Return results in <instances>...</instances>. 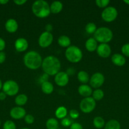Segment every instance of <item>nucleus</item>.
<instances>
[{"label":"nucleus","instance_id":"nucleus-39","mask_svg":"<svg viewBox=\"0 0 129 129\" xmlns=\"http://www.w3.org/2000/svg\"><path fill=\"white\" fill-rule=\"evenodd\" d=\"M27 0H15L13 1L14 3L16 4V5H18V6H22V5H24L27 3Z\"/></svg>","mask_w":129,"mask_h":129},{"label":"nucleus","instance_id":"nucleus-45","mask_svg":"<svg viewBox=\"0 0 129 129\" xmlns=\"http://www.w3.org/2000/svg\"><path fill=\"white\" fill-rule=\"evenodd\" d=\"M3 83H2V81H1V79H0V90H1V89H2V88H3Z\"/></svg>","mask_w":129,"mask_h":129},{"label":"nucleus","instance_id":"nucleus-31","mask_svg":"<svg viewBox=\"0 0 129 129\" xmlns=\"http://www.w3.org/2000/svg\"><path fill=\"white\" fill-rule=\"evenodd\" d=\"M3 129H16V127L15 123L14 122L11 120H6V122L4 123L3 127Z\"/></svg>","mask_w":129,"mask_h":129},{"label":"nucleus","instance_id":"nucleus-37","mask_svg":"<svg viewBox=\"0 0 129 129\" xmlns=\"http://www.w3.org/2000/svg\"><path fill=\"white\" fill-rule=\"evenodd\" d=\"M5 47H6V42L4 39L0 37V52H2L5 49Z\"/></svg>","mask_w":129,"mask_h":129},{"label":"nucleus","instance_id":"nucleus-29","mask_svg":"<svg viewBox=\"0 0 129 129\" xmlns=\"http://www.w3.org/2000/svg\"><path fill=\"white\" fill-rule=\"evenodd\" d=\"M96 30H97L96 25L93 22L88 23L85 27V30L88 34H94Z\"/></svg>","mask_w":129,"mask_h":129},{"label":"nucleus","instance_id":"nucleus-16","mask_svg":"<svg viewBox=\"0 0 129 129\" xmlns=\"http://www.w3.org/2000/svg\"><path fill=\"white\" fill-rule=\"evenodd\" d=\"M111 62L114 65L118 67H122L126 63V59L124 55L122 54H119V53H116V54H114L113 55L111 56Z\"/></svg>","mask_w":129,"mask_h":129},{"label":"nucleus","instance_id":"nucleus-28","mask_svg":"<svg viewBox=\"0 0 129 129\" xmlns=\"http://www.w3.org/2000/svg\"><path fill=\"white\" fill-rule=\"evenodd\" d=\"M92 98L95 101H100L104 98V93L103 91L101 89H96L94 91H93L92 92Z\"/></svg>","mask_w":129,"mask_h":129},{"label":"nucleus","instance_id":"nucleus-42","mask_svg":"<svg viewBox=\"0 0 129 129\" xmlns=\"http://www.w3.org/2000/svg\"><path fill=\"white\" fill-rule=\"evenodd\" d=\"M6 94L3 91L0 92V101H3L6 99Z\"/></svg>","mask_w":129,"mask_h":129},{"label":"nucleus","instance_id":"nucleus-27","mask_svg":"<svg viewBox=\"0 0 129 129\" xmlns=\"http://www.w3.org/2000/svg\"><path fill=\"white\" fill-rule=\"evenodd\" d=\"M47 129H58L59 128V122L56 118H50L46 123Z\"/></svg>","mask_w":129,"mask_h":129},{"label":"nucleus","instance_id":"nucleus-40","mask_svg":"<svg viewBox=\"0 0 129 129\" xmlns=\"http://www.w3.org/2000/svg\"><path fill=\"white\" fill-rule=\"evenodd\" d=\"M53 25L51 24H47L45 26V30L46 31H48V32H51V31L53 30Z\"/></svg>","mask_w":129,"mask_h":129},{"label":"nucleus","instance_id":"nucleus-12","mask_svg":"<svg viewBox=\"0 0 129 129\" xmlns=\"http://www.w3.org/2000/svg\"><path fill=\"white\" fill-rule=\"evenodd\" d=\"M97 55L102 58H108L111 55V49L108 44H100L97 48Z\"/></svg>","mask_w":129,"mask_h":129},{"label":"nucleus","instance_id":"nucleus-41","mask_svg":"<svg viewBox=\"0 0 129 129\" xmlns=\"http://www.w3.org/2000/svg\"><path fill=\"white\" fill-rule=\"evenodd\" d=\"M48 77H49V76H48V74H45V73H44V74H42V76L40 77V81H42L41 84L42 83H44V82L47 81H48Z\"/></svg>","mask_w":129,"mask_h":129},{"label":"nucleus","instance_id":"nucleus-3","mask_svg":"<svg viewBox=\"0 0 129 129\" xmlns=\"http://www.w3.org/2000/svg\"><path fill=\"white\" fill-rule=\"evenodd\" d=\"M32 11L36 17L45 18L51 14L50 5L44 0H37L32 4Z\"/></svg>","mask_w":129,"mask_h":129},{"label":"nucleus","instance_id":"nucleus-46","mask_svg":"<svg viewBox=\"0 0 129 129\" xmlns=\"http://www.w3.org/2000/svg\"><path fill=\"white\" fill-rule=\"evenodd\" d=\"M20 129H30L29 128H27V127H24V128H22Z\"/></svg>","mask_w":129,"mask_h":129},{"label":"nucleus","instance_id":"nucleus-22","mask_svg":"<svg viewBox=\"0 0 129 129\" xmlns=\"http://www.w3.org/2000/svg\"><path fill=\"white\" fill-rule=\"evenodd\" d=\"M77 79L80 83H82V84H86V83L89 82L90 77L86 71H80L77 74Z\"/></svg>","mask_w":129,"mask_h":129},{"label":"nucleus","instance_id":"nucleus-9","mask_svg":"<svg viewBox=\"0 0 129 129\" xmlns=\"http://www.w3.org/2000/svg\"><path fill=\"white\" fill-rule=\"evenodd\" d=\"M53 39L54 37L53 34L51 32L45 31L42 33L39 36L38 39V44L40 47L45 49L51 45L53 42Z\"/></svg>","mask_w":129,"mask_h":129},{"label":"nucleus","instance_id":"nucleus-44","mask_svg":"<svg viewBox=\"0 0 129 129\" xmlns=\"http://www.w3.org/2000/svg\"><path fill=\"white\" fill-rule=\"evenodd\" d=\"M123 3H125L127 5H129V0H124Z\"/></svg>","mask_w":129,"mask_h":129},{"label":"nucleus","instance_id":"nucleus-47","mask_svg":"<svg viewBox=\"0 0 129 129\" xmlns=\"http://www.w3.org/2000/svg\"><path fill=\"white\" fill-rule=\"evenodd\" d=\"M0 126H1V121H0Z\"/></svg>","mask_w":129,"mask_h":129},{"label":"nucleus","instance_id":"nucleus-4","mask_svg":"<svg viewBox=\"0 0 129 129\" xmlns=\"http://www.w3.org/2000/svg\"><path fill=\"white\" fill-rule=\"evenodd\" d=\"M95 40L101 44H108L111 42L113 38V33L112 30L108 27L102 26L97 28L94 34Z\"/></svg>","mask_w":129,"mask_h":129},{"label":"nucleus","instance_id":"nucleus-24","mask_svg":"<svg viewBox=\"0 0 129 129\" xmlns=\"http://www.w3.org/2000/svg\"><path fill=\"white\" fill-rule=\"evenodd\" d=\"M104 129H121V125L116 120L111 119L106 122Z\"/></svg>","mask_w":129,"mask_h":129},{"label":"nucleus","instance_id":"nucleus-15","mask_svg":"<svg viewBox=\"0 0 129 129\" xmlns=\"http://www.w3.org/2000/svg\"><path fill=\"white\" fill-rule=\"evenodd\" d=\"M5 29L9 33L16 32L18 28V23L16 20L13 18H10L5 23Z\"/></svg>","mask_w":129,"mask_h":129},{"label":"nucleus","instance_id":"nucleus-10","mask_svg":"<svg viewBox=\"0 0 129 129\" xmlns=\"http://www.w3.org/2000/svg\"><path fill=\"white\" fill-rule=\"evenodd\" d=\"M105 81L104 76L101 73H96L90 78V86L94 89H99L103 85Z\"/></svg>","mask_w":129,"mask_h":129},{"label":"nucleus","instance_id":"nucleus-18","mask_svg":"<svg viewBox=\"0 0 129 129\" xmlns=\"http://www.w3.org/2000/svg\"><path fill=\"white\" fill-rule=\"evenodd\" d=\"M98 45H97V42L95 40L94 37H91L87 39L85 44V47L87 51L90 52H93L97 50V48Z\"/></svg>","mask_w":129,"mask_h":129},{"label":"nucleus","instance_id":"nucleus-13","mask_svg":"<svg viewBox=\"0 0 129 129\" xmlns=\"http://www.w3.org/2000/svg\"><path fill=\"white\" fill-rule=\"evenodd\" d=\"M10 115L12 118L15 120H20L24 118L26 115V111L22 107H15L11 109Z\"/></svg>","mask_w":129,"mask_h":129},{"label":"nucleus","instance_id":"nucleus-32","mask_svg":"<svg viewBox=\"0 0 129 129\" xmlns=\"http://www.w3.org/2000/svg\"><path fill=\"white\" fill-rule=\"evenodd\" d=\"M121 54L126 57H129V43H126L122 45L121 48Z\"/></svg>","mask_w":129,"mask_h":129},{"label":"nucleus","instance_id":"nucleus-19","mask_svg":"<svg viewBox=\"0 0 129 129\" xmlns=\"http://www.w3.org/2000/svg\"><path fill=\"white\" fill-rule=\"evenodd\" d=\"M63 8V5L61 1H53L50 5L51 13L53 14H58L62 11Z\"/></svg>","mask_w":129,"mask_h":129},{"label":"nucleus","instance_id":"nucleus-1","mask_svg":"<svg viewBox=\"0 0 129 129\" xmlns=\"http://www.w3.org/2000/svg\"><path fill=\"white\" fill-rule=\"evenodd\" d=\"M42 69L48 76H55L61 69V62L54 55H49L44 58L42 63Z\"/></svg>","mask_w":129,"mask_h":129},{"label":"nucleus","instance_id":"nucleus-2","mask_svg":"<svg viewBox=\"0 0 129 129\" xmlns=\"http://www.w3.org/2000/svg\"><path fill=\"white\" fill-rule=\"evenodd\" d=\"M42 60L40 54L35 50L27 52L24 57V65L31 70H36L41 67Z\"/></svg>","mask_w":129,"mask_h":129},{"label":"nucleus","instance_id":"nucleus-7","mask_svg":"<svg viewBox=\"0 0 129 129\" xmlns=\"http://www.w3.org/2000/svg\"><path fill=\"white\" fill-rule=\"evenodd\" d=\"M96 107V102L92 97L84 98L80 103V109L83 113H90L93 112Z\"/></svg>","mask_w":129,"mask_h":129},{"label":"nucleus","instance_id":"nucleus-17","mask_svg":"<svg viewBox=\"0 0 129 129\" xmlns=\"http://www.w3.org/2000/svg\"><path fill=\"white\" fill-rule=\"evenodd\" d=\"M92 88L87 84H81L78 88V93L80 96L83 98L90 97L92 94Z\"/></svg>","mask_w":129,"mask_h":129},{"label":"nucleus","instance_id":"nucleus-33","mask_svg":"<svg viewBox=\"0 0 129 129\" xmlns=\"http://www.w3.org/2000/svg\"><path fill=\"white\" fill-rule=\"evenodd\" d=\"M34 120H35V118H34V116L32 115L27 114L24 117V121H25V123L29 125L32 124L34 122Z\"/></svg>","mask_w":129,"mask_h":129},{"label":"nucleus","instance_id":"nucleus-36","mask_svg":"<svg viewBox=\"0 0 129 129\" xmlns=\"http://www.w3.org/2000/svg\"><path fill=\"white\" fill-rule=\"evenodd\" d=\"M70 129H83V127L80 123L73 122L70 127Z\"/></svg>","mask_w":129,"mask_h":129},{"label":"nucleus","instance_id":"nucleus-5","mask_svg":"<svg viewBox=\"0 0 129 129\" xmlns=\"http://www.w3.org/2000/svg\"><path fill=\"white\" fill-rule=\"evenodd\" d=\"M65 57L70 62L78 63L83 57L82 50L75 45H70L67 48L64 52Z\"/></svg>","mask_w":129,"mask_h":129},{"label":"nucleus","instance_id":"nucleus-34","mask_svg":"<svg viewBox=\"0 0 129 129\" xmlns=\"http://www.w3.org/2000/svg\"><path fill=\"white\" fill-rule=\"evenodd\" d=\"M72 121L69 118H67V117L62 119L61 121V124L62 126L64 127H70L71 125H72Z\"/></svg>","mask_w":129,"mask_h":129},{"label":"nucleus","instance_id":"nucleus-35","mask_svg":"<svg viewBox=\"0 0 129 129\" xmlns=\"http://www.w3.org/2000/svg\"><path fill=\"white\" fill-rule=\"evenodd\" d=\"M70 117L72 118V119H77L79 117V112L77 110L72 109L70 111Z\"/></svg>","mask_w":129,"mask_h":129},{"label":"nucleus","instance_id":"nucleus-11","mask_svg":"<svg viewBox=\"0 0 129 129\" xmlns=\"http://www.w3.org/2000/svg\"><path fill=\"white\" fill-rule=\"evenodd\" d=\"M54 82L58 86H65L69 83V76L65 72L59 71L54 76Z\"/></svg>","mask_w":129,"mask_h":129},{"label":"nucleus","instance_id":"nucleus-20","mask_svg":"<svg viewBox=\"0 0 129 129\" xmlns=\"http://www.w3.org/2000/svg\"><path fill=\"white\" fill-rule=\"evenodd\" d=\"M41 90L44 94H50L54 91V86L51 82L47 81L41 84Z\"/></svg>","mask_w":129,"mask_h":129},{"label":"nucleus","instance_id":"nucleus-48","mask_svg":"<svg viewBox=\"0 0 129 129\" xmlns=\"http://www.w3.org/2000/svg\"><path fill=\"white\" fill-rule=\"evenodd\" d=\"M58 129H61V128H58Z\"/></svg>","mask_w":129,"mask_h":129},{"label":"nucleus","instance_id":"nucleus-43","mask_svg":"<svg viewBox=\"0 0 129 129\" xmlns=\"http://www.w3.org/2000/svg\"><path fill=\"white\" fill-rule=\"evenodd\" d=\"M9 2L8 0H0V4L1 5H6Z\"/></svg>","mask_w":129,"mask_h":129},{"label":"nucleus","instance_id":"nucleus-21","mask_svg":"<svg viewBox=\"0 0 129 129\" xmlns=\"http://www.w3.org/2000/svg\"><path fill=\"white\" fill-rule=\"evenodd\" d=\"M58 44L61 47L68 48L71 45V40L67 35H61L58 39Z\"/></svg>","mask_w":129,"mask_h":129},{"label":"nucleus","instance_id":"nucleus-8","mask_svg":"<svg viewBox=\"0 0 129 129\" xmlns=\"http://www.w3.org/2000/svg\"><path fill=\"white\" fill-rule=\"evenodd\" d=\"M118 15V13L116 8L113 6H108L102 10L101 18L105 22L111 23L116 20Z\"/></svg>","mask_w":129,"mask_h":129},{"label":"nucleus","instance_id":"nucleus-25","mask_svg":"<svg viewBox=\"0 0 129 129\" xmlns=\"http://www.w3.org/2000/svg\"><path fill=\"white\" fill-rule=\"evenodd\" d=\"M28 101V97L25 94H20L16 96L15 99V103L18 107H22L25 105Z\"/></svg>","mask_w":129,"mask_h":129},{"label":"nucleus","instance_id":"nucleus-26","mask_svg":"<svg viewBox=\"0 0 129 129\" xmlns=\"http://www.w3.org/2000/svg\"><path fill=\"white\" fill-rule=\"evenodd\" d=\"M92 123L95 128L97 129H101L104 127L105 126V121L103 118L101 117H96L94 118Z\"/></svg>","mask_w":129,"mask_h":129},{"label":"nucleus","instance_id":"nucleus-6","mask_svg":"<svg viewBox=\"0 0 129 129\" xmlns=\"http://www.w3.org/2000/svg\"><path fill=\"white\" fill-rule=\"evenodd\" d=\"M3 91L7 96H13L18 94L19 91V86L15 81L8 80L3 84Z\"/></svg>","mask_w":129,"mask_h":129},{"label":"nucleus","instance_id":"nucleus-38","mask_svg":"<svg viewBox=\"0 0 129 129\" xmlns=\"http://www.w3.org/2000/svg\"><path fill=\"white\" fill-rule=\"evenodd\" d=\"M6 54L4 52H0V64H3L6 60Z\"/></svg>","mask_w":129,"mask_h":129},{"label":"nucleus","instance_id":"nucleus-14","mask_svg":"<svg viewBox=\"0 0 129 129\" xmlns=\"http://www.w3.org/2000/svg\"><path fill=\"white\" fill-rule=\"evenodd\" d=\"M15 50L18 52H23L26 51L29 48V42L25 38H18L14 44Z\"/></svg>","mask_w":129,"mask_h":129},{"label":"nucleus","instance_id":"nucleus-30","mask_svg":"<svg viewBox=\"0 0 129 129\" xmlns=\"http://www.w3.org/2000/svg\"><path fill=\"white\" fill-rule=\"evenodd\" d=\"M95 3L97 6L100 8H106L109 5L110 1L109 0H96Z\"/></svg>","mask_w":129,"mask_h":129},{"label":"nucleus","instance_id":"nucleus-23","mask_svg":"<svg viewBox=\"0 0 129 129\" xmlns=\"http://www.w3.org/2000/svg\"><path fill=\"white\" fill-rule=\"evenodd\" d=\"M55 116L58 119H63V118H66L67 114H68V111L66 107H63V106H61L59 107L55 111Z\"/></svg>","mask_w":129,"mask_h":129}]
</instances>
